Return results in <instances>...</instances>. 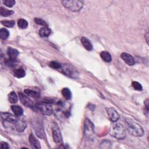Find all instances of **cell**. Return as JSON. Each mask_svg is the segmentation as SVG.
<instances>
[{"label":"cell","instance_id":"obj_1","mask_svg":"<svg viewBox=\"0 0 149 149\" xmlns=\"http://www.w3.org/2000/svg\"><path fill=\"white\" fill-rule=\"evenodd\" d=\"M126 128L129 134L136 137H141L144 135V130L142 127L130 118L125 119Z\"/></svg>","mask_w":149,"mask_h":149},{"label":"cell","instance_id":"obj_2","mask_svg":"<svg viewBox=\"0 0 149 149\" xmlns=\"http://www.w3.org/2000/svg\"><path fill=\"white\" fill-rule=\"evenodd\" d=\"M110 134L118 140H122L126 137V130L122 124L114 122L110 128Z\"/></svg>","mask_w":149,"mask_h":149},{"label":"cell","instance_id":"obj_3","mask_svg":"<svg viewBox=\"0 0 149 149\" xmlns=\"http://www.w3.org/2000/svg\"><path fill=\"white\" fill-rule=\"evenodd\" d=\"M63 6L72 12H78L82 8L84 2L81 0H64L62 1Z\"/></svg>","mask_w":149,"mask_h":149},{"label":"cell","instance_id":"obj_4","mask_svg":"<svg viewBox=\"0 0 149 149\" xmlns=\"http://www.w3.org/2000/svg\"><path fill=\"white\" fill-rule=\"evenodd\" d=\"M60 69L65 75L71 78H76L78 75V71L71 65H61V68Z\"/></svg>","mask_w":149,"mask_h":149},{"label":"cell","instance_id":"obj_5","mask_svg":"<svg viewBox=\"0 0 149 149\" xmlns=\"http://www.w3.org/2000/svg\"><path fill=\"white\" fill-rule=\"evenodd\" d=\"M84 134L88 139H91L94 135V127L89 119H86L84 125Z\"/></svg>","mask_w":149,"mask_h":149},{"label":"cell","instance_id":"obj_6","mask_svg":"<svg viewBox=\"0 0 149 149\" xmlns=\"http://www.w3.org/2000/svg\"><path fill=\"white\" fill-rule=\"evenodd\" d=\"M36 107L43 114L45 115H51L53 113V107L51 104L47 102H40L36 104Z\"/></svg>","mask_w":149,"mask_h":149},{"label":"cell","instance_id":"obj_7","mask_svg":"<svg viewBox=\"0 0 149 149\" xmlns=\"http://www.w3.org/2000/svg\"><path fill=\"white\" fill-rule=\"evenodd\" d=\"M33 128L38 137H39L40 138L43 139H46L44 128H43V126L40 121H39L38 120L33 121Z\"/></svg>","mask_w":149,"mask_h":149},{"label":"cell","instance_id":"obj_8","mask_svg":"<svg viewBox=\"0 0 149 149\" xmlns=\"http://www.w3.org/2000/svg\"><path fill=\"white\" fill-rule=\"evenodd\" d=\"M52 132L54 142L57 143H60L62 142V138L61 132L59 127L56 123H54L52 127Z\"/></svg>","mask_w":149,"mask_h":149},{"label":"cell","instance_id":"obj_9","mask_svg":"<svg viewBox=\"0 0 149 149\" xmlns=\"http://www.w3.org/2000/svg\"><path fill=\"white\" fill-rule=\"evenodd\" d=\"M20 116L18 117L16 122L14 124L15 125V129L19 132H23L24 130H25L27 127V124L25 120L24 119L23 117H20Z\"/></svg>","mask_w":149,"mask_h":149},{"label":"cell","instance_id":"obj_10","mask_svg":"<svg viewBox=\"0 0 149 149\" xmlns=\"http://www.w3.org/2000/svg\"><path fill=\"white\" fill-rule=\"evenodd\" d=\"M18 95H19V100L20 102L22 103V104L25 106L27 107L33 108V102L27 96L26 94L21 92H19Z\"/></svg>","mask_w":149,"mask_h":149},{"label":"cell","instance_id":"obj_11","mask_svg":"<svg viewBox=\"0 0 149 149\" xmlns=\"http://www.w3.org/2000/svg\"><path fill=\"white\" fill-rule=\"evenodd\" d=\"M107 113L108 114L110 120L112 122H116L119 119V114L118 112L112 107L108 108L106 109Z\"/></svg>","mask_w":149,"mask_h":149},{"label":"cell","instance_id":"obj_12","mask_svg":"<svg viewBox=\"0 0 149 149\" xmlns=\"http://www.w3.org/2000/svg\"><path fill=\"white\" fill-rule=\"evenodd\" d=\"M121 58L126 64L129 66H133L135 64V59L131 54L126 53H123L121 55Z\"/></svg>","mask_w":149,"mask_h":149},{"label":"cell","instance_id":"obj_13","mask_svg":"<svg viewBox=\"0 0 149 149\" xmlns=\"http://www.w3.org/2000/svg\"><path fill=\"white\" fill-rule=\"evenodd\" d=\"M1 117L4 119V121L14 124L18 116L12 115V114L9 113V112H2Z\"/></svg>","mask_w":149,"mask_h":149},{"label":"cell","instance_id":"obj_14","mask_svg":"<svg viewBox=\"0 0 149 149\" xmlns=\"http://www.w3.org/2000/svg\"><path fill=\"white\" fill-rule=\"evenodd\" d=\"M29 141L32 148H34L36 149L41 148L40 143L39 141L36 138V137L33 134L30 135L29 137Z\"/></svg>","mask_w":149,"mask_h":149},{"label":"cell","instance_id":"obj_15","mask_svg":"<svg viewBox=\"0 0 149 149\" xmlns=\"http://www.w3.org/2000/svg\"><path fill=\"white\" fill-rule=\"evenodd\" d=\"M7 53L9 57V59L13 60H16V58L19 55V51L17 49L13 48L12 47H9L8 48Z\"/></svg>","mask_w":149,"mask_h":149},{"label":"cell","instance_id":"obj_16","mask_svg":"<svg viewBox=\"0 0 149 149\" xmlns=\"http://www.w3.org/2000/svg\"><path fill=\"white\" fill-rule=\"evenodd\" d=\"M81 42L83 47L88 51H91L93 49V45L90 41L86 37H82L81 38Z\"/></svg>","mask_w":149,"mask_h":149},{"label":"cell","instance_id":"obj_17","mask_svg":"<svg viewBox=\"0 0 149 149\" xmlns=\"http://www.w3.org/2000/svg\"><path fill=\"white\" fill-rule=\"evenodd\" d=\"M11 110L16 116H20L23 115V110L20 106H12Z\"/></svg>","mask_w":149,"mask_h":149},{"label":"cell","instance_id":"obj_18","mask_svg":"<svg viewBox=\"0 0 149 149\" xmlns=\"http://www.w3.org/2000/svg\"><path fill=\"white\" fill-rule=\"evenodd\" d=\"M24 93L28 96H29L35 98H38L40 97V94L39 92L34 90H32L30 89H25L24 90Z\"/></svg>","mask_w":149,"mask_h":149},{"label":"cell","instance_id":"obj_19","mask_svg":"<svg viewBox=\"0 0 149 149\" xmlns=\"http://www.w3.org/2000/svg\"><path fill=\"white\" fill-rule=\"evenodd\" d=\"M100 57L102 58V59L106 62H111V61H112V57H111V54L107 52V51H102L101 53H100Z\"/></svg>","mask_w":149,"mask_h":149},{"label":"cell","instance_id":"obj_20","mask_svg":"<svg viewBox=\"0 0 149 149\" xmlns=\"http://www.w3.org/2000/svg\"><path fill=\"white\" fill-rule=\"evenodd\" d=\"M26 72L23 69H18L14 70V76L17 78H22L25 77Z\"/></svg>","mask_w":149,"mask_h":149},{"label":"cell","instance_id":"obj_21","mask_svg":"<svg viewBox=\"0 0 149 149\" xmlns=\"http://www.w3.org/2000/svg\"><path fill=\"white\" fill-rule=\"evenodd\" d=\"M51 30L47 27L43 28L39 30V35L42 37H47L51 34Z\"/></svg>","mask_w":149,"mask_h":149},{"label":"cell","instance_id":"obj_22","mask_svg":"<svg viewBox=\"0 0 149 149\" xmlns=\"http://www.w3.org/2000/svg\"><path fill=\"white\" fill-rule=\"evenodd\" d=\"M9 102L12 104H15L18 101V97L15 91H11L8 95Z\"/></svg>","mask_w":149,"mask_h":149},{"label":"cell","instance_id":"obj_23","mask_svg":"<svg viewBox=\"0 0 149 149\" xmlns=\"http://www.w3.org/2000/svg\"><path fill=\"white\" fill-rule=\"evenodd\" d=\"M14 14V11H11V10H8L7 9L4 8L3 7L0 8V15L2 16L7 17L11 16Z\"/></svg>","mask_w":149,"mask_h":149},{"label":"cell","instance_id":"obj_24","mask_svg":"<svg viewBox=\"0 0 149 149\" xmlns=\"http://www.w3.org/2000/svg\"><path fill=\"white\" fill-rule=\"evenodd\" d=\"M62 94L63 97L67 100H69L72 98V93L68 88H64L62 90Z\"/></svg>","mask_w":149,"mask_h":149},{"label":"cell","instance_id":"obj_25","mask_svg":"<svg viewBox=\"0 0 149 149\" xmlns=\"http://www.w3.org/2000/svg\"><path fill=\"white\" fill-rule=\"evenodd\" d=\"M18 25L19 28L24 29L28 26V22L24 19H19L18 21Z\"/></svg>","mask_w":149,"mask_h":149},{"label":"cell","instance_id":"obj_26","mask_svg":"<svg viewBox=\"0 0 149 149\" xmlns=\"http://www.w3.org/2000/svg\"><path fill=\"white\" fill-rule=\"evenodd\" d=\"M9 36V32L6 29H1L0 30V38L3 40H6Z\"/></svg>","mask_w":149,"mask_h":149},{"label":"cell","instance_id":"obj_27","mask_svg":"<svg viewBox=\"0 0 149 149\" xmlns=\"http://www.w3.org/2000/svg\"><path fill=\"white\" fill-rule=\"evenodd\" d=\"M1 23L7 28H13L15 26L14 20H3L1 21Z\"/></svg>","mask_w":149,"mask_h":149},{"label":"cell","instance_id":"obj_28","mask_svg":"<svg viewBox=\"0 0 149 149\" xmlns=\"http://www.w3.org/2000/svg\"><path fill=\"white\" fill-rule=\"evenodd\" d=\"M3 3L5 6L9 8L13 7L15 4V0H4V1H3Z\"/></svg>","mask_w":149,"mask_h":149},{"label":"cell","instance_id":"obj_29","mask_svg":"<svg viewBox=\"0 0 149 149\" xmlns=\"http://www.w3.org/2000/svg\"><path fill=\"white\" fill-rule=\"evenodd\" d=\"M35 22L36 24H39V25L43 26H47L48 24L46 22H45L43 19L39 18H36L35 19Z\"/></svg>","mask_w":149,"mask_h":149},{"label":"cell","instance_id":"obj_30","mask_svg":"<svg viewBox=\"0 0 149 149\" xmlns=\"http://www.w3.org/2000/svg\"><path fill=\"white\" fill-rule=\"evenodd\" d=\"M49 65L51 68H52L53 69H60L61 68V65L56 61L50 62Z\"/></svg>","mask_w":149,"mask_h":149},{"label":"cell","instance_id":"obj_31","mask_svg":"<svg viewBox=\"0 0 149 149\" xmlns=\"http://www.w3.org/2000/svg\"><path fill=\"white\" fill-rule=\"evenodd\" d=\"M132 87L134 88L135 90H138V91H141L143 89V87H142V85L137 82H133Z\"/></svg>","mask_w":149,"mask_h":149},{"label":"cell","instance_id":"obj_32","mask_svg":"<svg viewBox=\"0 0 149 149\" xmlns=\"http://www.w3.org/2000/svg\"><path fill=\"white\" fill-rule=\"evenodd\" d=\"M1 149H5V148H9V147L7 143L3 142L1 143Z\"/></svg>","mask_w":149,"mask_h":149},{"label":"cell","instance_id":"obj_33","mask_svg":"<svg viewBox=\"0 0 149 149\" xmlns=\"http://www.w3.org/2000/svg\"><path fill=\"white\" fill-rule=\"evenodd\" d=\"M144 106H145V107L147 110V111L148 112V110H149V101H148V99H146V101L144 102Z\"/></svg>","mask_w":149,"mask_h":149}]
</instances>
